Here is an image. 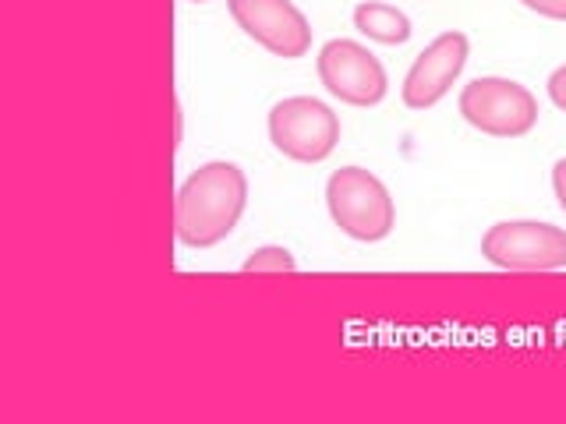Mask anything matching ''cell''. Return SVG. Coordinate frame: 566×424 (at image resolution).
I'll return each mask as SVG.
<instances>
[{"label":"cell","mask_w":566,"mask_h":424,"mask_svg":"<svg viewBox=\"0 0 566 424\" xmlns=\"http://www.w3.org/2000/svg\"><path fill=\"white\" fill-rule=\"evenodd\" d=\"M248 209V177L238 163L212 159L185 177L174 199V234L185 247H217Z\"/></svg>","instance_id":"cell-1"},{"label":"cell","mask_w":566,"mask_h":424,"mask_svg":"<svg viewBox=\"0 0 566 424\" xmlns=\"http://www.w3.org/2000/svg\"><path fill=\"white\" fill-rule=\"evenodd\" d=\"M326 209L350 241L376 244L397 226V205L389 188L365 167H340L326 181Z\"/></svg>","instance_id":"cell-2"},{"label":"cell","mask_w":566,"mask_h":424,"mask_svg":"<svg viewBox=\"0 0 566 424\" xmlns=\"http://www.w3.org/2000/svg\"><path fill=\"white\" fill-rule=\"evenodd\" d=\"M270 141L294 163H326L340 141V117L315 96H287L270 110Z\"/></svg>","instance_id":"cell-3"},{"label":"cell","mask_w":566,"mask_h":424,"mask_svg":"<svg viewBox=\"0 0 566 424\" xmlns=\"http://www.w3.org/2000/svg\"><path fill=\"white\" fill-rule=\"evenodd\" d=\"M460 117L489 138H524L538 124V99L513 78H474L457 99Z\"/></svg>","instance_id":"cell-4"},{"label":"cell","mask_w":566,"mask_h":424,"mask_svg":"<svg viewBox=\"0 0 566 424\" xmlns=\"http://www.w3.org/2000/svg\"><path fill=\"white\" fill-rule=\"evenodd\" d=\"M482 255L506 273H553L566 269V230L535 220L495 223L482 237Z\"/></svg>","instance_id":"cell-5"},{"label":"cell","mask_w":566,"mask_h":424,"mask_svg":"<svg viewBox=\"0 0 566 424\" xmlns=\"http://www.w3.org/2000/svg\"><path fill=\"white\" fill-rule=\"evenodd\" d=\"M318 82L333 99L347 106H379L389 93L382 61L354 40H329L315 57Z\"/></svg>","instance_id":"cell-6"},{"label":"cell","mask_w":566,"mask_h":424,"mask_svg":"<svg viewBox=\"0 0 566 424\" xmlns=\"http://www.w3.org/2000/svg\"><path fill=\"white\" fill-rule=\"evenodd\" d=\"M238 29L273 57L297 61L312 50V25L294 0H227Z\"/></svg>","instance_id":"cell-7"},{"label":"cell","mask_w":566,"mask_h":424,"mask_svg":"<svg viewBox=\"0 0 566 424\" xmlns=\"http://www.w3.org/2000/svg\"><path fill=\"white\" fill-rule=\"evenodd\" d=\"M468 57H471V43L464 32L450 29L436 35V40L415 57L411 71H407V78L400 85V99L407 110H432L436 103L447 99Z\"/></svg>","instance_id":"cell-8"},{"label":"cell","mask_w":566,"mask_h":424,"mask_svg":"<svg viewBox=\"0 0 566 424\" xmlns=\"http://www.w3.org/2000/svg\"><path fill=\"white\" fill-rule=\"evenodd\" d=\"M354 29H358L365 40L382 43V46H403L415 32L411 18L400 8L376 4V0H361V4L354 8Z\"/></svg>","instance_id":"cell-9"},{"label":"cell","mask_w":566,"mask_h":424,"mask_svg":"<svg viewBox=\"0 0 566 424\" xmlns=\"http://www.w3.org/2000/svg\"><path fill=\"white\" fill-rule=\"evenodd\" d=\"M294 269H297V258L283 244L255 247V252L244 258V273H294Z\"/></svg>","instance_id":"cell-10"},{"label":"cell","mask_w":566,"mask_h":424,"mask_svg":"<svg viewBox=\"0 0 566 424\" xmlns=\"http://www.w3.org/2000/svg\"><path fill=\"white\" fill-rule=\"evenodd\" d=\"M521 4L542 18H553V22H566V0H521Z\"/></svg>","instance_id":"cell-11"},{"label":"cell","mask_w":566,"mask_h":424,"mask_svg":"<svg viewBox=\"0 0 566 424\" xmlns=\"http://www.w3.org/2000/svg\"><path fill=\"white\" fill-rule=\"evenodd\" d=\"M548 99H553L559 110L566 114V64L556 67L553 75H548Z\"/></svg>","instance_id":"cell-12"},{"label":"cell","mask_w":566,"mask_h":424,"mask_svg":"<svg viewBox=\"0 0 566 424\" xmlns=\"http://www.w3.org/2000/svg\"><path fill=\"white\" fill-rule=\"evenodd\" d=\"M553 191H556V199L566 212V159H559V163L553 167Z\"/></svg>","instance_id":"cell-13"},{"label":"cell","mask_w":566,"mask_h":424,"mask_svg":"<svg viewBox=\"0 0 566 424\" xmlns=\"http://www.w3.org/2000/svg\"><path fill=\"white\" fill-rule=\"evenodd\" d=\"M185 141V110H181V99H174V149Z\"/></svg>","instance_id":"cell-14"},{"label":"cell","mask_w":566,"mask_h":424,"mask_svg":"<svg viewBox=\"0 0 566 424\" xmlns=\"http://www.w3.org/2000/svg\"><path fill=\"white\" fill-rule=\"evenodd\" d=\"M191 4H206V0H191Z\"/></svg>","instance_id":"cell-15"}]
</instances>
